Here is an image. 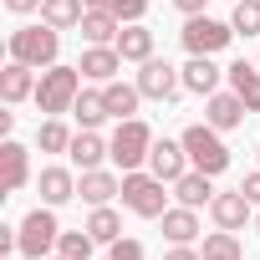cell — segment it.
I'll return each mask as SVG.
<instances>
[{
	"mask_svg": "<svg viewBox=\"0 0 260 260\" xmlns=\"http://www.w3.org/2000/svg\"><path fill=\"white\" fill-rule=\"evenodd\" d=\"M82 67H46L41 72V82H36V107L46 112V117H61V112H72V102L82 97Z\"/></svg>",
	"mask_w": 260,
	"mask_h": 260,
	"instance_id": "cell-2",
	"label": "cell"
},
{
	"mask_svg": "<svg viewBox=\"0 0 260 260\" xmlns=\"http://www.w3.org/2000/svg\"><path fill=\"white\" fill-rule=\"evenodd\" d=\"M117 51H122V61H148V56H153V31H148L143 21L122 26V36H117Z\"/></svg>",
	"mask_w": 260,
	"mask_h": 260,
	"instance_id": "cell-24",
	"label": "cell"
},
{
	"mask_svg": "<svg viewBox=\"0 0 260 260\" xmlns=\"http://www.w3.org/2000/svg\"><path fill=\"white\" fill-rule=\"evenodd\" d=\"M72 117H77V127H102L112 112H107V97H102V87L97 92H82L77 102H72Z\"/></svg>",
	"mask_w": 260,
	"mask_h": 260,
	"instance_id": "cell-26",
	"label": "cell"
},
{
	"mask_svg": "<svg viewBox=\"0 0 260 260\" xmlns=\"http://www.w3.org/2000/svg\"><path fill=\"white\" fill-rule=\"evenodd\" d=\"M240 189H245V199L260 209V169H255V174H245V184H240Z\"/></svg>",
	"mask_w": 260,
	"mask_h": 260,
	"instance_id": "cell-33",
	"label": "cell"
},
{
	"mask_svg": "<svg viewBox=\"0 0 260 260\" xmlns=\"http://www.w3.org/2000/svg\"><path fill=\"white\" fill-rule=\"evenodd\" d=\"M255 235H260V209H255Z\"/></svg>",
	"mask_w": 260,
	"mask_h": 260,
	"instance_id": "cell-38",
	"label": "cell"
},
{
	"mask_svg": "<svg viewBox=\"0 0 260 260\" xmlns=\"http://www.w3.org/2000/svg\"><path fill=\"white\" fill-rule=\"evenodd\" d=\"M138 92L148 102H174L184 92V72L169 67V61H158V56H148V61H138Z\"/></svg>",
	"mask_w": 260,
	"mask_h": 260,
	"instance_id": "cell-8",
	"label": "cell"
},
{
	"mask_svg": "<svg viewBox=\"0 0 260 260\" xmlns=\"http://www.w3.org/2000/svg\"><path fill=\"white\" fill-rule=\"evenodd\" d=\"M56 56H61V31L56 26H16L11 31V61H26V67H36V72H46V67H56Z\"/></svg>",
	"mask_w": 260,
	"mask_h": 260,
	"instance_id": "cell-1",
	"label": "cell"
},
{
	"mask_svg": "<svg viewBox=\"0 0 260 260\" xmlns=\"http://www.w3.org/2000/svg\"><path fill=\"white\" fill-rule=\"evenodd\" d=\"M77 67H82L87 82H117V72H122V51H117V46H87Z\"/></svg>",
	"mask_w": 260,
	"mask_h": 260,
	"instance_id": "cell-16",
	"label": "cell"
},
{
	"mask_svg": "<svg viewBox=\"0 0 260 260\" xmlns=\"http://www.w3.org/2000/svg\"><path fill=\"white\" fill-rule=\"evenodd\" d=\"M230 26H235V36H260V0H235Z\"/></svg>",
	"mask_w": 260,
	"mask_h": 260,
	"instance_id": "cell-30",
	"label": "cell"
},
{
	"mask_svg": "<svg viewBox=\"0 0 260 260\" xmlns=\"http://www.w3.org/2000/svg\"><path fill=\"white\" fill-rule=\"evenodd\" d=\"M82 16H87V0H46V6H41V21L56 26V31L82 26Z\"/></svg>",
	"mask_w": 260,
	"mask_h": 260,
	"instance_id": "cell-25",
	"label": "cell"
},
{
	"mask_svg": "<svg viewBox=\"0 0 260 260\" xmlns=\"http://www.w3.org/2000/svg\"><path fill=\"white\" fill-rule=\"evenodd\" d=\"M179 41H184L189 56H214V51H224L235 41V26L230 21H214V16H189L184 31H179Z\"/></svg>",
	"mask_w": 260,
	"mask_h": 260,
	"instance_id": "cell-7",
	"label": "cell"
},
{
	"mask_svg": "<svg viewBox=\"0 0 260 260\" xmlns=\"http://www.w3.org/2000/svg\"><path fill=\"white\" fill-rule=\"evenodd\" d=\"M164 260H204V255H199L194 245H169V255H164Z\"/></svg>",
	"mask_w": 260,
	"mask_h": 260,
	"instance_id": "cell-35",
	"label": "cell"
},
{
	"mask_svg": "<svg viewBox=\"0 0 260 260\" xmlns=\"http://www.w3.org/2000/svg\"><path fill=\"white\" fill-rule=\"evenodd\" d=\"M184 92H194V97H209V92H219V67H214V56H189L184 67Z\"/></svg>",
	"mask_w": 260,
	"mask_h": 260,
	"instance_id": "cell-17",
	"label": "cell"
},
{
	"mask_svg": "<svg viewBox=\"0 0 260 260\" xmlns=\"http://www.w3.org/2000/svg\"><path fill=\"white\" fill-rule=\"evenodd\" d=\"M51 260H67V255H51Z\"/></svg>",
	"mask_w": 260,
	"mask_h": 260,
	"instance_id": "cell-40",
	"label": "cell"
},
{
	"mask_svg": "<svg viewBox=\"0 0 260 260\" xmlns=\"http://www.w3.org/2000/svg\"><path fill=\"white\" fill-rule=\"evenodd\" d=\"M92 250H97V240H92L87 224L82 230H61V240H56V255H67V260H92Z\"/></svg>",
	"mask_w": 260,
	"mask_h": 260,
	"instance_id": "cell-29",
	"label": "cell"
},
{
	"mask_svg": "<svg viewBox=\"0 0 260 260\" xmlns=\"http://www.w3.org/2000/svg\"><path fill=\"white\" fill-rule=\"evenodd\" d=\"M224 82H230V92H240V102L250 112H260V67L235 61V67H224Z\"/></svg>",
	"mask_w": 260,
	"mask_h": 260,
	"instance_id": "cell-22",
	"label": "cell"
},
{
	"mask_svg": "<svg viewBox=\"0 0 260 260\" xmlns=\"http://www.w3.org/2000/svg\"><path fill=\"white\" fill-rule=\"evenodd\" d=\"M122 209H133L138 219H164V209H169L164 179L158 174H143V169L122 174Z\"/></svg>",
	"mask_w": 260,
	"mask_h": 260,
	"instance_id": "cell-6",
	"label": "cell"
},
{
	"mask_svg": "<svg viewBox=\"0 0 260 260\" xmlns=\"http://www.w3.org/2000/svg\"><path fill=\"white\" fill-rule=\"evenodd\" d=\"M209 214H214V224H219V230H245V224L255 219V204L245 199V189H224V194H214Z\"/></svg>",
	"mask_w": 260,
	"mask_h": 260,
	"instance_id": "cell-12",
	"label": "cell"
},
{
	"mask_svg": "<svg viewBox=\"0 0 260 260\" xmlns=\"http://www.w3.org/2000/svg\"><path fill=\"white\" fill-rule=\"evenodd\" d=\"M148 174H158L164 184L184 179V174H189V153H184V143H179V138H153V153H148Z\"/></svg>",
	"mask_w": 260,
	"mask_h": 260,
	"instance_id": "cell-10",
	"label": "cell"
},
{
	"mask_svg": "<svg viewBox=\"0 0 260 260\" xmlns=\"http://www.w3.org/2000/svg\"><path fill=\"white\" fill-rule=\"evenodd\" d=\"M102 97H107V112L122 122V117H138V102H143V92H138V82L127 87V82H102Z\"/></svg>",
	"mask_w": 260,
	"mask_h": 260,
	"instance_id": "cell-23",
	"label": "cell"
},
{
	"mask_svg": "<svg viewBox=\"0 0 260 260\" xmlns=\"http://www.w3.org/2000/svg\"><path fill=\"white\" fill-rule=\"evenodd\" d=\"M87 230H92V240H97V245L122 240V219H117V209H112V204H97V209H92V219H87Z\"/></svg>",
	"mask_w": 260,
	"mask_h": 260,
	"instance_id": "cell-28",
	"label": "cell"
},
{
	"mask_svg": "<svg viewBox=\"0 0 260 260\" xmlns=\"http://www.w3.org/2000/svg\"><path fill=\"white\" fill-rule=\"evenodd\" d=\"M169 189H174V199H179V204H189V209L214 204V179H209V174H199V169H189V174H184V179H174Z\"/></svg>",
	"mask_w": 260,
	"mask_h": 260,
	"instance_id": "cell-19",
	"label": "cell"
},
{
	"mask_svg": "<svg viewBox=\"0 0 260 260\" xmlns=\"http://www.w3.org/2000/svg\"><path fill=\"white\" fill-rule=\"evenodd\" d=\"M36 189H41V204H67V199H77V174L72 169H41V179H36Z\"/></svg>",
	"mask_w": 260,
	"mask_h": 260,
	"instance_id": "cell-20",
	"label": "cell"
},
{
	"mask_svg": "<svg viewBox=\"0 0 260 260\" xmlns=\"http://www.w3.org/2000/svg\"><path fill=\"white\" fill-rule=\"evenodd\" d=\"M174 6H179L184 16H204V6H209V0H174Z\"/></svg>",
	"mask_w": 260,
	"mask_h": 260,
	"instance_id": "cell-36",
	"label": "cell"
},
{
	"mask_svg": "<svg viewBox=\"0 0 260 260\" xmlns=\"http://www.w3.org/2000/svg\"><path fill=\"white\" fill-rule=\"evenodd\" d=\"M107 260H143V240H133V235L112 240V245H107Z\"/></svg>",
	"mask_w": 260,
	"mask_h": 260,
	"instance_id": "cell-32",
	"label": "cell"
},
{
	"mask_svg": "<svg viewBox=\"0 0 260 260\" xmlns=\"http://www.w3.org/2000/svg\"><path fill=\"white\" fill-rule=\"evenodd\" d=\"M16 230H21V255H26V260H51V255H56L61 224H56V209H51V204H36Z\"/></svg>",
	"mask_w": 260,
	"mask_h": 260,
	"instance_id": "cell-5",
	"label": "cell"
},
{
	"mask_svg": "<svg viewBox=\"0 0 260 260\" xmlns=\"http://www.w3.org/2000/svg\"><path fill=\"white\" fill-rule=\"evenodd\" d=\"M72 138H77V133H72L61 117H46V122L36 127V148H41V153H67V148H72Z\"/></svg>",
	"mask_w": 260,
	"mask_h": 260,
	"instance_id": "cell-27",
	"label": "cell"
},
{
	"mask_svg": "<svg viewBox=\"0 0 260 260\" xmlns=\"http://www.w3.org/2000/svg\"><path fill=\"white\" fill-rule=\"evenodd\" d=\"M77 199H87L92 209H97V204H112V199H122V179H117L112 169H87V174L77 179Z\"/></svg>",
	"mask_w": 260,
	"mask_h": 260,
	"instance_id": "cell-14",
	"label": "cell"
},
{
	"mask_svg": "<svg viewBox=\"0 0 260 260\" xmlns=\"http://www.w3.org/2000/svg\"><path fill=\"white\" fill-rule=\"evenodd\" d=\"M179 143H184V153H189V169H199V174H209V179H219V174L230 169V148H224V138H219V127L194 122V127L179 133Z\"/></svg>",
	"mask_w": 260,
	"mask_h": 260,
	"instance_id": "cell-3",
	"label": "cell"
},
{
	"mask_svg": "<svg viewBox=\"0 0 260 260\" xmlns=\"http://www.w3.org/2000/svg\"><path fill=\"white\" fill-rule=\"evenodd\" d=\"M204 260H245V255H204Z\"/></svg>",
	"mask_w": 260,
	"mask_h": 260,
	"instance_id": "cell-37",
	"label": "cell"
},
{
	"mask_svg": "<svg viewBox=\"0 0 260 260\" xmlns=\"http://www.w3.org/2000/svg\"><path fill=\"white\" fill-rule=\"evenodd\" d=\"M0 97H6V107H16V102L36 97V67H26V61H11L6 72H0Z\"/></svg>",
	"mask_w": 260,
	"mask_h": 260,
	"instance_id": "cell-18",
	"label": "cell"
},
{
	"mask_svg": "<svg viewBox=\"0 0 260 260\" xmlns=\"http://www.w3.org/2000/svg\"><path fill=\"white\" fill-rule=\"evenodd\" d=\"M107 11H112L122 26H133V21H143V16H148V0H107Z\"/></svg>",
	"mask_w": 260,
	"mask_h": 260,
	"instance_id": "cell-31",
	"label": "cell"
},
{
	"mask_svg": "<svg viewBox=\"0 0 260 260\" xmlns=\"http://www.w3.org/2000/svg\"><path fill=\"white\" fill-rule=\"evenodd\" d=\"M26 184H31V148L16 143V138H6V143H0V189L21 194Z\"/></svg>",
	"mask_w": 260,
	"mask_h": 260,
	"instance_id": "cell-9",
	"label": "cell"
},
{
	"mask_svg": "<svg viewBox=\"0 0 260 260\" xmlns=\"http://www.w3.org/2000/svg\"><path fill=\"white\" fill-rule=\"evenodd\" d=\"M107 148H112V164H117L122 174H133V169H143L148 153H153V127H148L143 117H122L117 133L107 138Z\"/></svg>",
	"mask_w": 260,
	"mask_h": 260,
	"instance_id": "cell-4",
	"label": "cell"
},
{
	"mask_svg": "<svg viewBox=\"0 0 260 260\" xmlns=\"http://www.w3.org/2000/svg\"><path fill=\"white\" fill-rule=\"evenodd\" d=\"M82 41L87 46H117V36H122V21L107 11V6H87V16H82Z\"/></svg>",
	"mask_w": 260,
	"mask_h": 260,
	"instance_id": "cell-13",
	"label": "cell"
},
{
	"mask_svg": "<svg viewBox=\"0 0 260 260\" xmlns=\"http://www.w3.org/2000/svg\"><path fill=\"white\" fill-rule=\"evenodd\" d=\"M164 235H169V245H194L199 240V209H189V204L164 209Z\"/></svg>",
	"mask_w": 260,
	"mask_h": 260,
	"instance_id": "cell-21",
	"label": "cell"
},
{
	"mask_svg": "<svg viewBox=\"0 0 260 260\" xmlns=\"http://www.w3.org/2000/svg\"><path fill=\"white\" fill-rule=\"evenodd\" d=\"M250 117V107L240 102V92H209L204 97V122L219 127V133H230V127H240Z\"/></svg>",
	"mask_w": 260,
	"mask_h": 260,
	"instance_id": "cell-11",
	"label": "cell"
},
{
	"mask_svg": "<svg viewBox=\"0 0 260 260\" xmlns=\"http://www.w3.org/2000/svg\"><path fill=\"white\" fill-rule=\"evenodd\" d=\"M41 6H46V0H6L11 16H31V11H41Z\"/></svg>",
	"mask_w": 260,
	"mask_h": 260,
	"instance_id": "cell-34",
	"label": "cell"
},
{
	"mask_svg": "<svg viewBox=\"0 0 260 260\" xmlns=\"http://www.w3.org/2000/svg\"><path fill=\"white\" fill-rule=\"evenodd\" d=\"M67 158L87 174V169H102V158H112V148H107V138L97 133V127H77V138H72Z\"/></svg>",
	"mask_w": 260,
	"mask_h": 260,
	"instance_id": "cell-15",
	"label": "cell"
},
{
	"mask_svg": "<svg viewBox=\"0 0 260 260\" xmlns=\"http://www.w3.org/2000/svg\"><path fill=\"white\" fill-rule=\"evenodd\" d=\"M87 6H107V0H87Z\"/></svg>",
	"mask_w": 260,
	"mask_h": 260,
	"instance_id": "cell-39",
	"label": "cell"
},
{
	"mask_svg": "<svg viewBox=\"0 0 260 260\" xmlns=\"http://www.w3.org/2000/svg\"><path fill=\"white\" fill-rule=\"evenodd\" d=\"M255 158H260V148H255Z\"/></svg>",
	"mask_w": 260,
	"mask_h": 260,
	"instance_id": "cell-41",
	"label": "cell"
}]
</instances>
